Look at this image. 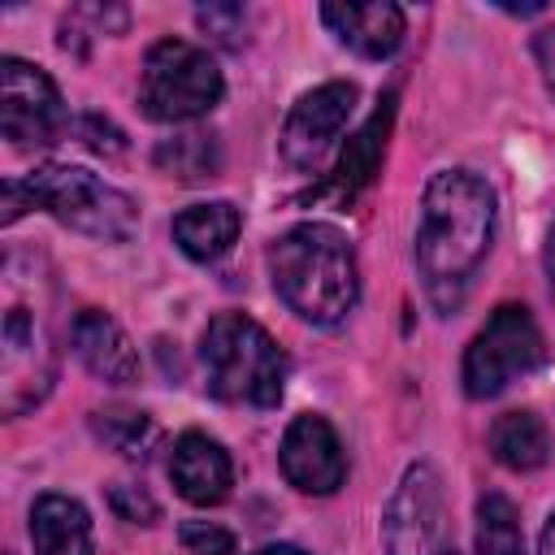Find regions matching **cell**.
Wrapping results in <instances>:
<instances>
[{
	"instance_id": "2",
	"label": "cell",
	"mask_w": 555,
	"mask_h": 555,
	"mask_svg": "<svg viewBox=\"0 0 555 555\" xmlns=\"http://www.w3.org/2000/svg\"><path fill=\"white\" fill-rule=\"evenodd\" d=\"M278 299L312 325H338L360 299V269L347 234L330 221H299L269 247Z\"/></svg>"
},
{
	"instance_id": "13",
	"label": "cell",
	"mask_w": 555,
	"mask_h": 555,
	"mask_svg": "<svg viewBox=\"0 0 555 555\" xmlns=\"http://www.w3.org/2000/svg\"><path fill=\"white\" fill-rule=\"evenodd\" d=\"M169 477L178 486V494L195 507H212L230 494L234 486V464L225 455V447L208 434H182L169 451Z\"/></svg>"
},
{
	"instance_id": "17",
	"label": "cell",
	"mask_w": 555,
	"mask_h": 555,
	"mask_svg": "<svg viewBox=\"0 0 555 555\" xmlns=\"http://www.w3.org/2000/svg\"><path fill=\"white\" fill-rule=\"evenodd\" d=\"M30 542L35 555H91L87 507L69 494H39L30 507Z\"/></svg>"
},
{
	"instance_id": "24",
	"label": "cell",
	"mask_w": 555,
	"mask_h": 555,
	"mask_svg": "<svg viewBox=\"0 0 555 555\" xmlns=\"http://www.w3.org/2000/svg\"><path fill=\"white\" fill-rule=\"evenodd\" d=\"M108 503H113V512H117L121 520H130V525H152V520H156V503H152V494L139 490V486L117 481V486L108 490Z\"/></svg>"
},
{
	"instance_id": "10",
	"label": "cell",
	"mask_w": 555,
	"mask_h": 555,
	"mask_svg": "<svg viewBox=\"0 0 555 555\" xmlns=\"http://www.w3.org/2000/svg\"><path fill=\"white\" fill-rule=\"evenodd\" d=\"M56 377V356L48 334L35 325L26 308H9L4 317V347H0V408L4 416H22L35 408Z\"/></svg>"
},
{
	"instance_id": "4",
	"label": "cell",
	"mask_w": 555,
	"mask_h": 555,
	"mask_svg": "<svg viewBox=\"0 0 555 555\" xmlns=\"http://www.w3.org/2000/svg\"><path fill=\"white\" fill-rule=\"evenodd\" d=\"M199 364L208 377V390L221 403L243 408H278L286 390V356L269 338L264 325H256L243 312H221L208 321L199 338Z\"/></svg>"
},
{
	"instance_id": "5",
	"label": "cell",
	"mask_w": 555,
	"mask_h": 555,
	"mask_svg": "<svg viewBox=\"0 0 555 555\" xmlns=\"http://www.w3.org/2000/svg\"><path fill=\"white\" fill-rule=\"evenodd\" d=\"M221 91H225L221 69L204 48L186 39H160L147 48L143 74H139V104L152 121H165V126L195 121L217 108Z\"/></svg>"
},
{
	"instance_id": "3",
	"label": "cell",
	"mask_w": 555,
	"mask_h": 555,
	"mask_svg": "<svg viewBox=\"0 0 555 555\" xmlns=\"http://www.w3.org/2000/svg\"><path fill=\"white\" fill-rule=\"evenodd\" d=\"M26 208H43L61 225L100 243H126L139 230V204L82 165H39L26 178H9L0 221L13 225Z\"/></svg>"
},
{
	"instance_id": "1",
	"label": "cell",
	"mask_w": 555,
	"mask_h": 555,
	"mask_svg": "<svg viewBox=\"0 0 555 555\" xmlns=\"http://www.w3.org/2000/svg\"><path fill=\"white\" fill-rule=\"evenodd\" d=\"M494 243V191L473 169H438L421 195L416 278L438 312H455Z\"/></svg>"
},
{
	"instance_id": "12",
	"label": "cell",
	"mask_w": 555,
	"mask_h": 555,
	"mask_svg": "<svg viewBox=\"0 0 555 555\" xmlns=\"http://www.w3.org/2000/svg\"><path fill=\"white\" fill-rule=\"evenodd\" d=\"M69 343H74V356L87 364V373H95L100 382L126 386L139 377V351L108 312L82 308L69 325Z\"/></svg>"
},
{
	"instance_id": "28",
	"label": "cell",
	"mask_w": 555,
	"mask_h": 555,
	"mask_svg": "<svg viewBox=\"0 0 555 555\" xmlns=\"http://www.w3.org/2000/svg\"><path fill=\"white\" fill-rule=\"evenodd\" d=\"M538 555H555V512H551V520H546V529L538 538Z\"/></svg>"
},
{
	"instance_id": "22",
	"label": "cell",
	"mask_w": 555,
	"mask_h": 555,
	"mask_svg": "<svg viewBox=\"0 0 555 555\" xmlns=\"http://www.w3.org/2000/svg\"><path fill=\"white\" fill-rule=\"evenodd\" d=\"M195 22H199L204 35H212L225 48H238L247 39V9L243 4H208V9H195Z\"/></svg>"
},
{
	"instance_id": "7",
	"label": "cell",
	"mask_w": 555,
	"mask_h": 555,
	"mask_svg": "<svg viewBox=\"0 0 555 555\" xmlns=\"http://www.w3.org/2000/svg\"><path fill=\"white\" fill-rule=\"evenodd\" d=\"M382 542H386V555H460L455 533H451L447 490L434 464L416 460L403 468L386 503Z\"/></svg>"
},
{
	"instance_id": "8",
	"label": "cell",
	"mask_w": 555,
	"mask_h": 555,
	"mask_svg": "<svg viewBox=\"0 0 555 555\" xmlns=\"http://www.w3.org/2000/svg\"><path fill=\"white\" fill-rule=\"evenodd\" d=\"M65 100L56 82L17 56L0 61V130L13 147H48L65 130Z\"/></svg>"
},
{
	"instance_id": "23",
	"label": "cell",
	"mask_w": 555,
	"mask_h": 555,
	"mask_svg": "<svg viewBox=\"0 0 555 555\" xmlns=\"http://www.w3.org/2000/svg\"><path fill=\"white\" fill-rule=\"evenodd\" d=\"M186 555H234V533L212 520H186L178 529Z\"/></svg>"
},
{
	"instance_id": "19",
	"label": "cell",
	"mask_w": 555,
	"mask_h": 555,
	"mask_svg": "<svg viewBox=\"0 0 555 555\" xmlns=\"http://www.w3.org/2000/svg\"><path fill=\"white\" fill-rule=\"evenodd\" d=\"M156 165L178 178V182H204V178H217L221 169V152H217V139L204 134V130H186V134H173L156 147Z\"/></svg>"
},
{
	"instance_id": "15",
	"label": "cell",
	"mask_w": 555,
	"mask_h": 555,
	"mask_svg": "<svg viewBox=\"0 0 555 555\" xmlns=\"http://www.w3.org/2000/svg\"><path fill=\"white\" fill-rule=\"evenodd\" d=\"M390 121H395V91H390V95L373 108V117H369V121L347 139V147H343V156H338V165H334V173H330V186H325L338 204L356 199V191H360V186H369V178L377 173L382 152H386Z\"/></svg>"
},
{
	"instance_id": "11",
	"label": "cell",
	"mask_w": 555,
	"mask_h": 555,
	"mask_svg": "<svg viewBox=\"0 0 555 555\" xmlns=\"http://www.w3.org/2000/svg\"><path fill=\"white\" fill-rule=\"evenodd\" d=\"M278 464H282V477L304 494H334L347 477L343 442H338L334 425L317 412H304L286 425L282 447H278Z\"/></svg>"
},
{
	"instance_id": "26",
	"label": "cell",
	"mask_w": 555,
	"mask_h": 555,
	"mask_svg": "<svg viewBox=\"0 0 555 555\" xmlns=\"http://www.w3.org/2000/svg\"><path fill=\"white\" fill-rule=\"evenodd\" d=\"M533 56H538V69H542L546 91L555 95V26H542V30L533 35Z\"/></svg>"
},
{
	"instance_id": "29",
	"label": "cell",
	"mask_w": 555,
	"mask_h": 555,
	"mask_svg": "<svg viewBox=\"0 0 555 555\" xmlns=\"http://www.w3.org/2000/svg\"><path fill=\"white\" fill-rule=\"evenodd\" d=\"M256 555H304L299 546H286V542H278V546H260Z\"/></svg>"
},
{
	"instance_id": "27",
	"label": "cell",
	"mask_w": 555,
	"mask_h": 555,
	"mask_svg": "<svg viewBox=\"0 0 555 555\" xmlns=\"http://www.w3.org/2000/svg\"><path fill=\"white\" fill-rule=\"evenodd\" d=\"M542 264H546V282H551V299H555V225L546 234V251H542Z\"/></svg>"
},
{
	"instance_id": "9",
	"label": "cell",
	"mask_w": 555,
	"mask_h": 555,
	"mask_svg": "<svg viewBox=\"0 0 555 555\" xmlns=\"http://www.w3.org/2000/svg\"><path fill=\"white\" fill-rule=\"evenodd\" d=\"M356 95H360L356 82H343V78L304 91L291 104V113L282 121V134H278L282 160L291 169H299V173L317 169L325 160V152L334 147V139L343 134V126H347V117L356 108Z\"/></svg>"
},
{
	"instance_id": "6",
	"label": "cell",
	"mask_w": 555,
	"mask_h": 555,
	"mask_svg": "<svg viewBox=\"0 0 555 555\" xmlns=\"http://www.w3.org/2000/svg\"><path fill=\"white\" fill-rule=\"evenodd\" d=\"M546 356L542 330L520 304H503L490 312V321L477 330V338L464 351V390L468 399H490L507 390L516 377L533 373Z\"/></svg>"
},
{
	"instance_id": "21",
	"label": "cell",
	"mask_w": 555,
	"mask_h": 555,
	"mask_svg": "<svg viewBox=\"0 0 555 555\" xmlns=\"http://www.w3.org/2000/svg\"><path fill=\"white\" fill-rule=\"evenodd\" d=\"M95 434L100 442H108L113 451H121L126 460H143L156 442V421L147 412H134V408H108V412H95Z\"/></svg>"
},
{
	"instance_id": "14",
	"label": "cell",
	"mask_w": 555,
	"mask_h": 555,
	"mask_svg": "<svg viewBox=\"0 0 555 555\" xmlns=\"http://www.w3.org/2000/svg\"><path fill=\"white\" fill-rule=\"evenodd\" d=\"M321 22L334 30V39L343 48H351L356 56H369V61H382L403 43V9L390 0L321 4Z\"/></svg>"
},
{
	"instance_id": "18",
	"label": "cell",
	"mask_w": 555,
	"mask_h": 555,
	"mask_svg": "<svg viewBox=\"0 0 555 555\" xmlns=\"http://www.w3.org/2000/svg\"><path fill=\"white\" fill-rule=\"evenodd\" d=\"M490 455L512 473H533L551 460V434L538 412L516 408L490 425Z\"/></svg>"
},
{
	"instance_id": "16",
	"label": "cell",
	"mask_w": 555,
	"mask_h": 555,
	"mask_svg": "<svg viewBox=\"0 0 555 555\" xmlns=\"http://www.w3.org/2000/svg\"><path fill=\"white\" fill-rule=\"evenodd\" d=\"M243 230V212L230 204V199H208V204H191L173 217V243L182 247V256L208 264V260H221L234 238Z\"/></svg>"
},
{
	"instance_id": "20",
	"label": "cell",
	"mask_w": 555,
	"mask_h": 555,
	"mask_svg": "<svg viewBox=\"0 0 555 555\" xmlns=\"http://www.w3.org/2000/svg\"><path fill=\"white\" fill-rule=\"evenodd\" d=\"M477 555H525L520 512L507 494L490 490L477 499Z\"/></svg>"
},
{
	"instance_id": "25",
	"label": "cell",
	"mask_w": 555,
	"mask_h": 555,
	"mask_svg": "<svg viewBox=\"0 0 555 555\" xmlns=\"http://www.w3.org/2000/svg\"><path fill=\"white\" fill-rule=\"evenodd\" d=\"M78 130H82V143H87L91 152H108V156H113V152H121V147H126L121 130H117L113 121L95 117V113H91V117H82V126H78Z\"/></svg>"
}]
</instances>
